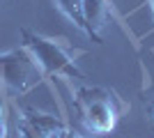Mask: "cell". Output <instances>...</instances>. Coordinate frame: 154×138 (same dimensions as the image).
I'll return each mask as SVG.
<instances>
[{
	"label": "cell",
	"mask_w": 154,
	"mask_h": 138,
	"mask_svg": "<svg viewBox=\"0 0 154 138\" xmlns=\"http://www.w3.org/2000/svg\"><path fill=\"white\" fill-rule=\"evenodd\" d=\"M55 7H58L60 12L67 16V19L78 26L83 32H88V26H85V19H83V5H81V0H55Z\"/></svg>",
	"instance_id": "8992f818"
},
{
	"label": "cell",
	"mask_w": 154,
	"mask_h": 138,
	"mask_svg": "<svg viewBox=\"0 0 154 138\" xmlns=\"http://www.w3.org/2000/svg\"><path fill=\"white\" fill-rule=\"evenodd\" d=\"M0 138H7V122H5V118H0Z\"/></svg>",
	"instance_id": "ba28073f"
},
{
	"label": "cell",
	"mask_w": 154,
	"mask_h": 138,
	"mask_svg": "<svg viewBox=\"0 0 154 138\" xmlns=\"http://www.w3.org/2000/svg\"><path fill=\"white\" fill-rule=\"evenodd\" d=\"M83 5V19H85V26H88V37L101 44V30L108 21V12H110V5L108 0H81Z\"/></svg>",
	"instance_id": "5b68a950"
},
{
	"label": "cell",
	"mask_w": 154,
	"mask_h": 138,
	"mask_svg": "<svg viewBox=\"0 0 154 138\" xmlns=\"http://www.w3.org/2000/svg\"><path fill=\"white\" fill-rule=\"evenodd\" d=\"M2 92H5V85H2V83H0V97H2Z\"/></svg>",
	"instance_id": "8fae6325"
},
{
	"label": "cell",
	"mask_w": 154,
	"mask_h": 138,
	"mask_svg": "<svg viewBox=\"0 0 154 138\" xmlns=\"http://www.w3.org/2000/svg\"><path fill=\"white\" fill-rule=\"evenodd\" d=\"M147 113H149V118H152V122H154V101L147 106Z\"/></svg>",
	"instance_id": "9c48e42d"
},
{
	"label": "cell",
	"mask_w": 154,
	"mask_h": 138,
	"mask_svg": "<svg viewBox=\"0 0 154 138\" xmlns=\"http://www.w3.org/2000/svg\"><path fill=\"white\" fill-rule=\"evenodd\" d=\"M0 118H5V101L0 99Z\"/></svg>",
	"instance_id": "30bf717a"
},
{
	"label": "cell",
	"mask_w": 154,
	"mask_h": 138,
	"mask_svg": "<svg viewBox=\"0 0 154 138\" xmlns=\"http://www.w3.org/2000/svg\"><path fill=\"white\" fill-rule=\"evenodd\" d=\"M21 120L28 122V124L37 131L39 138H58V133L67 127V122L60 120L58 115L37 111V108H23V111H21Z\"/></svg>",
	"instance_id": "277c9868"
},
{
	"label": "cell",
	"mask_w": 154,
	"mask_h": 138,
	"mask_svg": "<svg viewBox=\"0 0 154 138\" xmlns=\"http://www.w3.org/2000/svg\"><path fill=\"white\" fill-rule=\"evenodd\" d=\"M21 39H23L21 46L35 58L44 78L46 76H67V78L78 81L85 78V74L76 67V60L69 53V44L64 39H51V37L32 32L28 28H21Z\"/></svg>",
	"instance_id": "7a4b0ae2"
},
{
	"label": "cell",
	"mask_w": 154,
	"mask_h": 138,
	"mask_svg": "<svg viewBox=\"0 0 154 138\" xmlns=\"http://www.w3.org/2000/svg\"><path fill=\"white\" fill-rule=\"evenodd\" d=\"M16 129H19V136H21V138H39V136H37V131H35V129H32L28 122H23V120H19Z\"/></svg>",
	"instance_id": "52a82bcc"
},
{
	"label": "cell",
	"mask_w": 154,
	"mask_h": 138,
	"mask_svg": "<svg viewBox=\"0 0 154 138\" xmlns=\"http://www.w3.org/2000/svg\"><path fill=\"white\" fill-rule=\"evenodd\" d=\"M42 81L44 74L23 46L0 53V83L7 90H12L14 94H26Z\"/></svg>",
	"instance_id": "3957f363"
},
{
	"label": "cell",
	"mask_w": 154,
	"mask_h": 138,
	"mask_svg": "<svg viewBox=\"0 0 154 138\" xmlns=\"http://www.w3.org/2000/svg\"><path fill=\"white\" fill-rule=\"evenodd\" d=\"M152 9H154V0H152Z\"/></svg>",
	"instance_id": "7c38bea8"
},
{
	"label": "cell",
	"mask_w": 154,
	"mask_h": 138,
	"mask_svg": "<svg viewBox=\"0 0 154 138\" xmlns=\"http://www.w3.org/2000/svg\"><path fill=\"white\" fill-rule=\"evenodd\" d=\"M74 106L83 124L94 133H110L115 129L122 111H127V104L115 92L99 85L74 87Z\"/></svg>",
	"instance_id": "6da1fadb"
}]
</instances>
